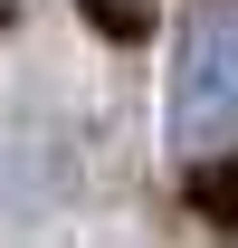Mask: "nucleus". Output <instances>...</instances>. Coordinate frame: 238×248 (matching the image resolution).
I'll use <instances>...</instances> for the list:
<instances>
[{
	"label": "nucleus",
	"instance_id": "obj_2",
	"mask_svg": "<svg viewBox=\"0 0 238 248\" xmlns=\"http://www.w3.org/2000/svg\"><path fill=\"white\" fill-rule=\"evenodd\" d=\"M58 191H67V162H58V143L48 134H29V124H10L0 134V219H48L58 210Z\"/></svg>",
	"mask_w": 238,
	"mask_h": 248
},
{
	"label": "nucleus",
	"instance_id": "obj_3",
	"mask_svg": "<svg viewBox=\"0 0 238 248\" xmlns=\"http://www.w3.org/2000/svg\"><path fill=\"white\" fill-rule=\"evenodd\" d=\"M86 19H95L105 38H143V29H152V10H143V0H86Z\"/></svg>",
	"mask_w": 238,
	"mask_h": 248
},
{
	"label": "nucleus",
	"instance_id": "obj_1",
	"mask_svg": "<svg viewBox=\"0 0 238 248\" xmlns=\"http://www.w3.org/2000/svg\"><path fill=\"white\" fill-rule=\"evenodd\" d=\"M162 134L181 162H209L238 143V0H200L172 58V95H162Z\"/></svg>",
	"mask_w": 238,
	"mask_h": 248
}]
</instances>
